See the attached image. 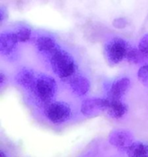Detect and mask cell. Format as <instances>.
Returning <instances> with one entry per match:
<instances>
[{
    "mask_svg": "<svg viewBox=\"0 0 148 157\" xmlns=\"http://www.w3.org/2000/svg\"><path fill=\"white\" fill-rule=\"evenodd\" d=\"M125 62L130 66H140L148 63V55L143 53L137 46H132L128 52Z\"/></svg>",
    "mask_w": 148,
    "mask_h": 157,
    "instance_id": "obj_14",
    "label": "cell"
},
{
    "mask_svg": "<svg viewBox=\"0 0 148 157\" xmlns=\"http://www.w3.org/2000/svg\"><path fill=\"white\" fill-rule=\"evenodd\" d=\"M10 79V78L8 74L5 71H0V90H1V91H2L8 86Z\"/></svg>",
    "mask_w": 148,
    "mask_h": 157,
    "instance_id": "obj_19",
    "label": "cell"
},
{
    "mask_svg": "<svg viewBox=\"0 0 148 157\" xmlns=\"http://www.w3.org/2000/svg\"><path fill=\"white\" fill-rule=\"evenodd\" d=\"M132 45L125 37L114 35L106 39L103 45L104 61L110 67H116L126 61Z\"/></svg>",
    "mask_w": 148,
    "mask_h": 157,
    "instance_id": "obj_4",
    "label": "cell"
},
{
    "mask_svg": "<svg viewBox=\"0 0 148 157\" xmlns=\"http://www.w3.org/2000/svg\"><path fill=\"white\" fill-rule=\"evenodd\" d=\"M20 43L13 29L0 33V56L6 63H16L20 59Z\"/></svg>",
    "mask_w": 148,
    "mask_h": 157,
    "instance_id": "obj_5",
    "label": "cell"
},
{
    "mask_svg": "<svg viewBox=\"0 0 148 157\" xmlns=\"http://www.w3.org/2000/svg\"><path fill=\"white\" fill-rule=\"evenodd\" d=\"M130 113V106L124 99L110 100L106 115L111 121L119 123L127 117Z\"/></svg>",
    "mask_w": 148,
    "mask_h": 157,
    "instance_id": "obj_12",
    "label": "cell"
},
{
    "mask_svg": "<svg viewBox=\"0 0 148 157\" xmlns=\"http://www.w3.org/2000/svg\"><path fill=\"white\" fill-rule=\"evenodd\" d=\"M43 120L54 127H63L73 120L75 109L71 102L56 99L40 109Z\"/></svg>",
    "mask_w": 148,
    "mask_h": 157,
    "instance_id": "obj_3",
    "label": "cell"
},
{
    "mask_svg": "<svg viewBox=\"0 0 148 157\" xmlns=\"http://www.w3.org/2000/svg\"><path fill=\"white\" fill-rule=\"evenodd\" d=\"M12 29L16 33L21 45L31 43L36 34L33 27L25 22H18L13 25Z\"/></svg>",
    "mask_w": 148,
    "mask_h": 157,
    "instance_id": "obj_13",
    "label": "cell"
},
{
    "mask_svg": "<svg viewBox=\"0 0 148 157\" xmlns=\"http://www.w3.org/2000/svg\"><path fill=\"white\" fill-rule=\"evenodd\" d=\"M125 154L127 157H148V143L135 140Z\"/></svg>",
    "mask_w": 148,
    "mask_h": 157,
    "instance_id": "obj_15",
    "label": "cell"
},
{
    "mask_svg": "<svg viewBox=\"0 0 148 157\" xmlns=\"http://www.w3.org/2000/svg\"><path fill=\"white\" fill-rule=\"evenodd\" d=\"M31 43L36 53L44 60L61 46L57 38L48 33H36Z\"/></svg>",
    "mask_w": 148,
    "mask_h": 157,
    "instance_id": "obj_8",
    "label": "cell"
},
{
    "mask_svg": "<svg viewBox=\"0 0 148 157\" xmlns=\"http://www.w3.org/2000/svg\"><path fill=\"white\" fill-rule=\"evenodd\" d=\"M135 140V136L132 130L124 127L114 128L109 132L107 136L109 144L123 153L126 152Z\"/></svg>",
    "mask_w": 148,
    "mask_h": 157,
    "instance_id": "obj_10",
    "label": "cell"
},
{
    "mask_svg": "<svg viewBox=\"0 0 148 157\" xmlns=\"http://www.w3.org/2000/svg\"><path fill=\"white\" fill-rule=\"evenodd\" d=\"M109 104L110 100L105 96H89L81 99L79 113L86 119H93L106 113Z\"/></svg>",
    "mask_w": 148,
    "mask_h": 157,
    "instance_id": "obj_7",
    "label": "cell"
},
{
    "mask_svg": "<svg viewBox=\"0 0 148 157\" xmlns=\"http://www.w3.org/2000/svg\"><path fill=\"white\" fill-rule=\"evenodd\" d=\"M38 72L30 66H21L15 71L13 81L16 86L25 93H28L34 84Z\"/></svg>",
    "mask_w": 148,
    "mask_h": 157,
    "instance_id": "obj_11",
    "label": "cell"
},
{
    "mask_svg": "<svg viewBox=\"0 0 148 157\" xmlns=\"http://www.w3.org/2000/svg\"><path fill=\"white\" fill-rule=\"evenodd\" d=\"M0 157H10V155L3 149H1V150H0Z\"/></svg>",
    "mask_w": 148,
    "mask_h": 157,
    "instance_id": "obj_21",
    "label": "cell"
},
{
    "mask_svg": "<svg viewBox=\"0 0 148 157\" xmlns=\"http://www.w3.org/2000/svg\"><path fill=\"white\" fill-rule=\"evenodd\" d=\"M112 26L117 30H124L126 29L129 28L130 25V20L127 17L124 16H119V17H116L115 19H113L112 21Z\"/></svg>",
    "mask_w": 148,
    "mask_h": 157,
    "instance_id": "obj_17",
    "label": "cell"
},
{
    "mask_svg": "<svg viewBox=\"0 0 148 157\" xmlns=\"http://www.w3.org/2000/svg\"><path fill=\"white\" fill-rule=\"evenodd\" d=\"M66 84L69 93L74 98L80 99L90 96L93 88L91 78L80 71L69 78Z\"/></svg>",
    "mask_w": 148,
    "mask_h": 157,
    "instance_id": "obj_9",
    "label": "cell"
},
{
    "mask_svg": "<svg viewBox=\"0 0 148 157\" xmlns=\"http://www.w3.org/2000/svg\"><path fill=\"white\" fill-rule=\"evenodd\" d=\"M45 62L51 74L59 81L64 83L80 72V64L77 59L69 49L62 46Z\"/></svg>",
    "mask_w": 148,
    "mask_h": 157,
    "instance_id": "obj_1",
    "label": "cell"
},
{
    "mask_svg": "<svg viewBox=\"0 0 148 157\" xmlns=\"http://www.w3.org/2000/svg\"><path fill=\"white\" fill-rule=\"evenodd\" d=\"M59 91V80L53 74L39 72L34 84L26 94L32 103L40 109L57 99Z\"/></svg>",
    "mask_w": 148,
    "mask_h": 157,
    "instance_id": "obj_2",
    "label": "cell"
},
{
    "mask_svg": "<svg viewBox=\"0 0 148 157\" xmlns=\"http://www.w3.org/2000/svg\"><path fill=\"white\" fill-rule=\"evenodd\" d=\"M137 46L143 53L148 55V32L139 39Z\"/></svg>",
    "mask_w": 148,
    "mask_h": 157,
    "instance_id": "obj_18",
    "label": "cell"
},
{
    "mask_svg": "<svg viewBox=\"0 0 148 157\" xmlns=\"http://www.w3.org/2000/svg\"><path fill=\"white\" fill-rule=\"evenodd\" d=\"M9 18V12L5 6L2 5L0 6V24L3 25Z\"/></svg>",
    "mask_w": 148,
    "mask_h": 157,
    "instance_id": "obj_20",
    "label": "cell"
},
{
    "mask_svg": "<svg viewBox=\"0 0 148 157\" xmlns=\"http://www.w3.org/2000/svg\"><path fill=\"white\" fill-rule=\"evenodd\" d=\"M137 78L142 86L148 89V63L139 66L137 71Z\"/></svg>",
    "mask_w": 148,
    "mask_h": 157,
    "instance_id": "obj_16",
    "label": "cell"
},
{
    "mask_svg": "<svg viewBox=\"0 0 148 157\" xmlns=\"http://www.w3.org/2000/svg\"><path fill=\"white\" fill-rule=\"evenodd\" d=\"M133 86L130 76L121 75L111 79L105 80L102 84L103 96L109 100L124 99Z\"/></svg>",
    "mask_w": 148,
    "mask_h": 157,
    "instance_id": "obj_6",
    "label": "cell"
}]
</instances>
